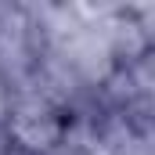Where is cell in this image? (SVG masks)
<instances>
[{"label":"cell","instance_id":"4","mask_svg":"<svg viewBox=\"0 0 155 155\" xmlns=\"http://www.w3.org/2000/svg\"><path fill=\"white\" fill-rule=\"evenodd\" d=\"M11 152V144H7V137H4V126H0V155H7Z\"/></svg>","mask_w":155,"mask_h":155},{"label":"cell","instance_id":"3","mask_svg":"<svg viewBox=\"0 0 155 155\" xmlns=\"http://www.w3.org/2000/svg\"><path fill=\"white\" fill-rule=\"evenodd\" d=\"M51 155H94V152H83V148H58V152H51Z\"/></svg>","mask_w":155,"mask_h":155},{"label":"cell","instance_id":"2","mask_svg":"<svg viewBox=\"0 0 155 155\" xmlns=\"http://www.w3.org/2000/svg\"><path fill=\"white\" fill-rule=\"evenodd\" d=\"M11 101H15V90H11V83L0 76V126H4V119L11 112Z\"/></svg>","mask_w":155,"mask_h":155},{"label":"cell","instance_id":"5","mask_svg":"<svg viewBox=\"0 0 155 155\" xmlns=\"http://www.w3.org/2000/svg\"><path fill=\"white\" fill-rule=\"evenodd\" d=\"M7 155H22V152H7Z\"/></svg>","mask_w":155,"mask_h":155},{"label":"cell","instance_id":"1","mask_svg":"<svg viewBox=\"0 0 155 155\" xmlns=\"http://www.w3.org/2000/svg\"><path fill=\"white\" fill-rule=\"evenodd\" d=\"M65 134H69V112L58 108L54 101H47L33 87H18L11 112L4 119V137L11 144V152L22 155H51L65 148Z\"/></svg>","mask_w":155,"mask_h":155}]
</instances>
